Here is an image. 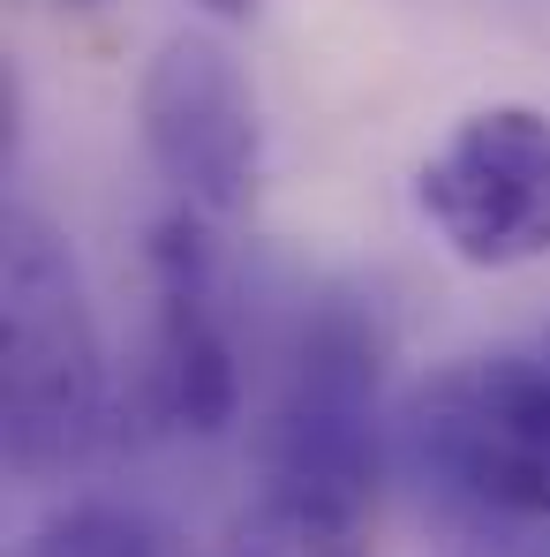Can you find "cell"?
I'll return each instance as SVG.
<instances>
[{"mask_svg":"<svg viewBox=\"0 0 550 557\" xmlns=\"http://www.w3.org/2000/svg\"><path fill=\"white\" fill-rule=\"evenodd\" d=\"M106 355L69 242L38 211L0 219V445L15 474H61L98 445Z\"/></svg>","mask_w":550,"mask_h":557,"instance_id":"obj_1","label":"cell"},{"mask_svg":"<svg viewBox=\"0 0 550 557\" xmlns=\"http://www.w3.org/2000/svg\"><path fill=\"white\" fill-rule=\"evenodd\" d=\"M377 497V339L355 309H317L265 422V497L294 520L363 528Z\"/></svg>","mask_w":550,"mask_h":557,"instance_id":"obj_2","label":"cell"},{"mask_svg":"<svg viewBox=\"0 0 550 557\" xmlns=\"http://www.w3.org/2000/svg\"><path fill=\"white\" fill-rule=\"evenodd\" d=\"M407 445L438 490L498 520H550V362L475 355L407 407Z\"/></svg>","mask_w":550,"mask_h":557,"instance_id":"obj_3","label":"cell"},{"mask_svg":"<svg viewBox=\"0 0 550 557\" xmlns=\"http://www.w3.org/2000/svg\"><path fill=\"white\" fill-rule=\"evenodd\" d=\"M415 203L475 272L550 257V113L482 106L423 159Z\"/></svg>","mask_w":550,"mask_h":557,"instance_id":"obj_4","label":"cell"},{"mask_svg":"<svg viewBox=\"0 0 550 557\" xmlns=\"http://www.w3.org/2000/svg\"><path fill=\"white\" fill-rule=\"evenodd\" d=\"M144 151L188 211H242L257 188V98L211 30H174L136 91Z\"/></svg>","mask_w":550,"mask_h":557,"instance_id":"obj_5","label":"cell"},{"mask_svg":"<svg viewBox=\"0 0 550 557\" xmlns=\"http://www.w3.org/2000/svg\"><path fill=\"white\" fill-rule=\"evenodd\" d=\"M151 294H159V324H151V399L159 414L188 437H219L234 422L242 376L234 347L211 301V242L204 219L174 211L151 226Z\"/></svg>","mask_w":550,"mask_h":557,"instance_id":"obj_6","label":"cell"},{"mask_svg":"<svg viewBox=\"0 0 550 557\" xmlns=\"http://www.w3.org/2000/svg\"><path fill=\"white\" fill-rule=\"evenodd\" d=\"M23 557H167V535L129 505H61L30 528Z\"/></svg>","mask_w":550,"mask_h":557,"instance_id":"obj_7","label":"cell"},{"mask_svg":"<svg viewBox=\"0 0 550 557\" xmlns=\"http://www.w3.org/2000/svg\"><path fill=\"white\" fill-rule=\"evenodd\" d=\"M211 8H227V15H249V8H257V0H211Z\"/></svg>","mask_w":550,"mask_h":557,"instance_id":"obj_8","label":"cell"},{"mask_svg":"<svg viewBox=\"0 0 550 557\" xmlns=\"http://www.w3.org/2000/svg\"><path fill=\"white\" fill-rule=\"evenodd\" d=\"M69 8H106V0H69Z\"/></svg>","mask_w":550,"mask_h":557,"instance_id":"obj_9","label":"cell"},{"mask_svg":"<svg viewBox=\"0 0 550 557\" xmlns=\"http://www.w3.org/2000/svg\"><path fill=\"white\" fill-rule=\"evenodd\" d=\"M543 362H550V347H543Z\"/></svg>","mask_w":550,"mask_h":557,"instance_id":"obj_10","label":"cell"}]
</instances>
